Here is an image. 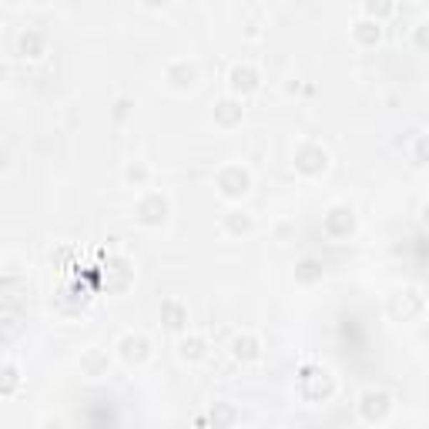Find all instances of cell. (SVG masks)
Returning a JSON list of instances; mask_svg holds the SVG:
<instances>
[{"mask_svg": "<svg viewBox=\"0 0 429 429\" xmlns=\"http://www.w3.org/2000/svg\"><path fill=\"white\" fill-rule=\"evenodd\" d=\"M332 389H335L332 375L325 373V369H319V365H306V369L298 373V393H302L308 403H322V399H329Z\"/></svg>", "mask_w": 429, "mask_h": 429, "instance_id": "cell-1", "label": "cell"}, {"mask_svg": "<svg viewBox=\"0 0 429 429\" xmlns=\"http://www.w3.org/2000/svg\"><path fill=\"white\" fill-rule=\"evenodd\" d=\"M389 393H375V389H369L363 396V403H359V413H363L365 423H383L385 416H389Z\"/></svg>", "mask_w": 429, "mask_h": 429, "instance_id": "cell-2", "label": "cell"}, {"mask_svg": "<svg viewBox=\"0 0 429 429\" xmlns=\"http://www.w3.org/2000/svg\"><path fill=\"white\" fill-rule=\"evenodd\" d=\"M325 165H329V154L322 151V148H316V144H306V148H298L296 168L302 171V175H319V171H325Z\"/></svg>", "mask_w": 429, "mask_h": 429, "instance_id": "cell-3", "label": "cell"}, {"mask_svg": "<svg viewBox=\"0 0 429 429\" xmlns=\"http://www.w3.org/2000/svg\"><path fill=\"white\" fill-rule=\"evenodd\" d=\"M355 228V218H353V211L349 208H332L329 215H325V231H329L332 238H349Z\"/></svg>", "mask_w": 429, "mask_h": 429, "instance_id": "cell-4", "label": "cell"}, {"mask_svg": "<svg viewBox=\"0 0 429 429\" xmlns=\"http://www.w3.org/2000/svg\"><path fill=\"white\" fill-rule=\"evenodd\" d=\"M218 188H221V195H228V198H242L245 191H248V175H245L242 168H225L218 175Z\"/></svg>", "mask_w": 429, "mask_h": 429, "instance_id": "cell-5", "label": "cell"}, {"mask_svg": "<svg viewBox=\"0 0 429 429\" xmlns=\"http://www.w3.org/2000/svg\"><path fill=\"white\" fill-rule=\"evenodd\" d=\"M168 218V201L161 195H148V198L138 205V221L141 225H161Z\"/></svg>", "mask_w": 429, "mask_h": 429, "instance_id": "cell-6", "label": "cell"}, {"mask_svg": "<svg viewBox=\"0 0 429 429\" xmlns=\"http://www.w3.org/2000/svg\"><path fill=\"white\" fill-rule=\"evenodd\" d=\"M389 312L396 316V319H413L416 312H423V298L416 296V292H399L393 302H389Z\"/></svg>", "mask_w": 429, "mask_h": 429, "instance_id": "cell-7", "label": "cell"}, {"mask_svg": "<svg viewBox=\"0 0 429 429\" xmlns=\"http://www.w3.org/2000/svg\"><path fill=\"white\" fill-rule=\"evenodd\" d=\"M258 88V71L248 64H238L231 71V91H238V94H252Z\"/></svg>", "mask_w": 429, "mask_h": 429, "instance_id": "cell-8", "label": "cell"}, {"mask_svg": "<svg viewBox=\"0 0 429 429\" xmlns=\"http://www.w3.org/2000/svg\"><path fill=\"white\" fill-rule=\"evenodd\" d=\"M161 322H165L168 329H185L188 325V312L178 302H165L161 306Z\"/></svg>", "mask_w": 429, "mask_h": 429, "instance_id": "cell-9", "label": "cell"}, {"mask_svg": "<svg viewBox=\"0 0 429 429\" xmlns=\"http://www.w3.org/2000/svg\"><path fill=\"white\" fill-rule=\"evenodd\" d=\"M121 355L128 359V363H141L144 355H148V339H141V335H128V339L121 342Z\"/></svg>", "mask_w": 429, "mask_h": 429, "instance_id": "cell-10", "label": "cell"}, {"mask_svg": "<svg viewBox=\"0 0 429 429\" xmlns=\"http://www.w3.org/2000/svg\"><path fill=\"white\" fill-rule=\"evenodd\" d=\"M168 81H171L175 88H191V84H195V67L191 64H171L168 67Z\"/></svg>", "mask_w": 429, "mask_h": 429, "instance_id": "cell-11", "label": "cell"}, {"mask_svg": "<svg viewBox=\"0 0 429 429\" xmlns=\"http://www.w3.org/2000/svg\"><path fill=\"white\" fill-rule=\"evenodd\" d=\"M231 353H235V359H258V342L252 339V335H238V339L231 342Z\"/></svg>", "mask_w": 429, "mask_h": 429, "instance_id": "cell-12", "label": "cell"}, {"mask_svg": "<svg viewBox=\"0 0 429 429\" xmlns=\"http://www.w3.org/2000/svg\"><path fill=\"white\" fill-rule=\"evenodd\" d=\"M215 118H218L221 124L242 121V104H235V101H221L218 108H215Z\"/></svg>", "mask_w": 429, "mask_h": 429, "instance_id": "cell-13", "label": "cell"}, {"mask_svg": "<svg viewBox=\"0 0 429 429\" xmlns=\"http://www.w3.org/2000/svg\"><path fill=\"white\" fill-rule=\"evenodd\" d=\"M21 54L24 57H41L44 54V37H41V34H24L21 37Z\"/></svg>", "mask_w": 429, "mask_h": 429, "instance_id": "cell-14", "label": "cell"}, {"mask_svg": "<svg viewBox=\"0 0 429 429\" xmlns=\"http://www.w3.org/2000/svg\"><path fill=\"white\" fill-rule=\"evenodd\" d=\"M355 41H359V44H375V41H379V24L359 21L355 24Z\"/></svg>", "mask_w": 429, "mask_h": 429, "instance_id": "cell-15", "label": "cell"}, {"mask_svg": "<svg viewBox=\"0 0 429 429\" xmlns=\"http://www.w3.org/2000/svg\"><path fill=\"white\" fill-rule=\"evenodd\" d=\"M296 276H298V282H316V278L322 276V265L316 262V258H306V262L298 265Z\"/></svg>", "mask_w": 429, "mask_h": 429, "instance_id": "cell-16", "label": "cell"}, {"mask_svg": "<svg viewBox=\"0 0 429 429\" xmlns=\"http://www.w3.org/2000/svg\"><path fill=\"white\" fill-rule=\"evenodd\" d=\"M181 355H185V359H198V355H205V339H198V335H195V339H185L181 342Z\"/></svg>", "mask_w": 429, "mask_h": 429, "instance_id": "cell-17", "label": "cell"}, {"mask_svg": "<svg viewBox=\"0 0 429 429\" xmlns=\"http://www.w3.org/2000/svg\"><path fill=\"white\" fill-rule=\"evenodd\" d=\"M248 228H252V218H248L245 211H231L228 215V231L238 235V231H248Z\"/></svg>", "mask_w": 429, "mask_h": 429, "instance_id": "cell-18", "label": "cell"}, {"mask_svg": "<svg viewBox=\"0 0 429 429\" xmlns=\"http://www.w3.org/2000/svg\"><path fill=\"white\" fill-rule=\"evenodd\" d=\"M365 11L373 17H389L393 14V0H365Z\"/></svg>", "mask_w": 429, "mask_h": 429, "instance_id": "cell-19", "label": "cell"}, {"mask_svg": "<svg viewBox=\"0 0 429 429\" xmlns=\"http://www.w3.org/2000/svg\"><path fill=\"white\" fill-rule=\"evenodd\" d=\"M416 161H419V165H426V161H429V138H419V144H416Z\"/></svg>", "mask_w": 429, "mask_h": 429, "instance_id": "cell-20", "label": "cell"}, {"mask_svg": "<svg viewBox=\"0 0 429 429\" xmlns=\"http://www.w3.org/2000/svg\"><path fill=\"white\" fill-rule=\"evenodd\" d=\"M144 178H148V171H144L141 165H138V168H128V181H144Z\"/></svg>", "mask_w": 429, "mask_h": 429, "instance_id": "cell-21", "label": "cell"}, {"mask_svg": "<svg viewBox=\"0 0 429 429\" xmlns=\"http://www.w3.org/2000/svg\"><path fill=\"white\" fill-rule=\"evenodd\" d=\"M416 44L419 47H429V24H423V31L416 34Z\"/></svg>", "mask_w": 429, "mask_h": 429, "instance_id": "cell-22", "label": "cell"}, {"mask_svg": "<svg viewBox=\"0 0 429 429\" xmlns=\"http://www.w3.org/2000/svg\"><path fill=\"white\" fill-rule=\"evenodd\" d=\"M144 4H148V7H165L168 0H144Z\"/></svg>", "mask_w": 429, "mask_h": 429, "instance_id": "cell-23", "label": "cell"}, {"mask_svg": "<svg viewBox=\"0 0 429 429\" xmlns=\"http://www.w3.org/2000/svg\"><path fill=\"white\" fill-rule=\"evenodd\" d=\"M423 221H426V228H429V205L423 208Z\"/></svg>", "mask_w": 429, "mask_h": 429, "instance_id": "cell-24", "label": "cell"}, {"mask_svg": "<svg viewBox=\"0 0 429 429\" xmlns=\"http://www.w3.org/2000/svg\"><path fill=\"white\" fill-rule=\"evenodd\" d=\"M37 4H41V0H37Z\"/></svg>", "mask_w": 429, "mask_h": 429, "instance_id": "cell-25", "label": "cell"}]
</instances>
